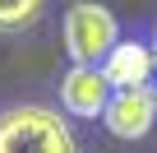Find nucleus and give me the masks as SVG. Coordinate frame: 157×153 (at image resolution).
<instances>
[{
    "label": "nucleus",
    "mask_w": 157,
    "mask_h": 153,
    "mask_svg": "<svg viewBox=\"0 0 157 153\" xmlns=\"http://www.w3.org/2000/svg\"><path fill=\"white\" fill-rule=\"evenodd\" d=\"M148 70H152V46L143 42H116L111 56L102 60V74H106V84L111 88H143L148 84Z\"/></svg>",
    "instance_id": "5"
},
{
    "label": "nucleus",
    "mask_w": 157,
    "mask_h": 153,
    "mask_svg": "<svg viewBox=\"0 0 157 153\" xmlns=\"http://www.w3.org/2000/svg\"><path fill=\"white\" fill-rule=\"evenodd\" d=\"M106 102H111V84H106L102 65H74L65 79H60V107L69 116L93 121V116L106 111Z\"/></svg>",
    "instance_id": "4"
},
{
    "label": "nucleus",
    "mask_w": 157,
    "mask_h": 153,
    "mask_svg": "<svg viewBox=\"0 0 157 153\" xmlns=\"http://www.w3.org/2000/svg\"><path fill=\"white\" fill-rule=\"evenodd\" d=\"M148 93H152V102H157V46H152V70H148V84H143Z\"/></svg>",
    "instance_id": "7"
},
{
    "label": "nucleus",
    "mask_w": 157,
    "mask_h": 153,
    "mask_svg": "<svg viewBox=\"0 0 157 153\" xmlns=\"http://www.w3.org/2000/svg\"><path fill=\"white\" fill-rule=\"evenodd\" d=\"M0 153H78L60 111L19 102L0 111Z\"/></svg>",
    "instance_id": "1"
},
{
    "label": "nucleus",
    "mask_w": 157,
    "mask_h": 153,
    "mask_svg": "<svg viewBox=\"0 0 157 153\" xmlns=\"http://www.w3.org/2000/svg\"><path fill=\"white\" fill-rule=\"evenodd\" d=\"M116 42H120V28H116V14L106 5H93V0L69 5V14H65V51L74 56V65H102Z\"/></svg>",
    "instance_id": "2"
},
{
    "label": "nucleus",
    "mask_w": 157,
    "mask_h": 153,
    "mask_svg": "<svg viewBox=\"0 0 157 153\" xmlns=\"http://www.w3.org/2000/svg\"><path fill=\"white\" fill-rule=\"evenodd\" d=\"M46 0H0V33H23L42 19Z\"/></svg>",
    "instance_id": "6"
},
{
    "label": "nucleus",
    "mask_w": 157,
    "mask_h": 153,
    "mask_svg": "<svg viewBox=\"0 0 157 153\" xmlns=\"http://www.w3.org/2000/svg\"><path fill=\"white\" fill-rule=\"evenodd\" d=\"M157 121V102L148 88H111V102L102 111V125L116 139H143Z\"/></svg>",
    "instance_id": "3"
}]
</instances>
